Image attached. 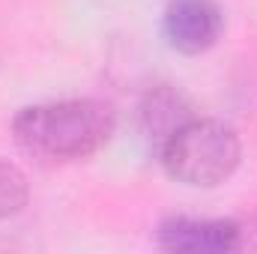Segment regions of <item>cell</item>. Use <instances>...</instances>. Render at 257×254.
Returning <instances> with one entry per match:
<instances>
[{
    "instance_id": "6",
    "label": "cell",
    "mask_w": 257,
    "mask_h": 254,
    "mask_svg": "<svg viewBox=\"0 0 257 254\" xmlns=\"http://www.w3.org/2000/svg\"><path fill=\"white\" fill-rule=\"evenodd\" d=\"M24 203H27V177L12 162L0 159V218L21 212Z\"/></svg>"
},
{
    "instance_id": "1",
    "label": "cell",
    "mask_w": 257,
    "mask_h": 254,
    "mask_svg": "<svg viewBox=\"0 0 257 254\" xmlns=\"http://www.w3.org/2000/svg\"><path fill=\"white\" fill-rule=\"evenodd\" d=\"M117 129L114 108L99 99H63L21 108L12 120L15 144L51 162H72L99 153Z\"/></svg>"
},
{
    "instance_id": "2",
    "label": "cell",
    "mask_w": 257,
    "mask_h": 254,
    "mask_svg": "<svg viewBox=\"0 0 257 254\" xmlns=\"http://www.w3.org/2000/svg\"><path fill=\"white\" fill-rule=\"evenodd\" d=\"M159 156L177 183L192 189H212L236 171L242 147L236 132L221 120L192 117L162 144Z\"/></svg>"
},
{
    "instance_id": "3",
    "label": "cell",
    "mask_w": 257,
    "mask_h": 254,
    "mask_svg": "<svg viewBox=\"0 0 257 254\" xmlns=\"http://www.w3.org/2000/svg\"><path fill=\"white\" fill-rule=\"evenodd\" d=\"M242 227L230 218H165L156 230V239L165 251L177 254H224L239 248Z\"/></svg>"
},
{
    "instance_id": "5",
    "label": "cell",
    "mask_w": 257,
    "mask_h": 254,
    "mask_svg": "<svg viewBox=\"0 0 257 254\" xmlns=\"http://www.w3.org/2000/svg\"><path fill=\"white\" fill-rule=\"evenodd\" d=\"M192 117L194 114L189 99L174 87H156L141 102V129L156 144V150H162V144Z\"/></svg>"
},
{
    "instance_id": "4",
    "label": "cell",
    "mask_w": 257,
    "mask_h": 254,
    "mask_svg": "<svg viewBox=\"0 0 257 254\" xmlns=\"http://www.w3.org/2000/svg\"><path fill=\"white\" fill-rule=\"evenodd\" d=\"M224 27V15L215 0H171L165 9L168 45L180 54L209 51Z\"/></svg>"
}]
</instances>
